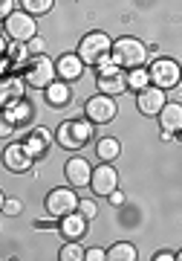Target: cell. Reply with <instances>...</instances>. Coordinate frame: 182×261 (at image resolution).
<instances>
[{"mask_svg": "<svg viewBox=\"0 0 182 261\" xmlns=\"http://www.w3.org/2000/svg\"><path fill=\"white\" fill-rule=\"evenodd\" d=\"M90 140H93V122L87 119V116H84V119H64L55 128V142H58L61 148L78 151Z\"/></svg>", "mask_w": 182, "mask_h": 261, "instance_id": "6da1fadb", "label": "cell"}, {"mask_svg": "<svg viewBox=\"0 0 182 261\" xmlns=\"http://www.w3.org/2000/svg\"><path fill=\"white\" fill-rule=\"evenodd\" d=\"M78 56L87 67H99L113 56V41L104 32H87L78 44Z\"/></svg>", "mask_w": 182, "mask_h": 261, "instance_id": "7a4b0ae2", "label": "cell"}, {"mask_svg": "<svg viewBox=\"0 0 182 261\" xmlns=\"http://www.w3.org/2000/svg\"><path fill=\"white\" fill-rule=\"evenodd\" d=\"M113 61H116L122 70H136L147 61V47L139 41V38H118L113 41Z\"/></svg>", "mask_w": 182, "mask_h": 261, "instance_id": "3957f363", "label": "cell"}, {"mask_svg": "<svg viewBox=\"0 0 182 261\" xmlns=\"http://www.w3.org/2000/svg\"><path fill=\"white\" fill-rule=\"evenodd\" d=\"M23 79H26L29 87L46 90V87L58 79V67H55V61H49L46 56H32L26 64H23Z\"/></svg>", "mask_w": 182, "mask_h": 261, "instance_id": "277c9868", "label": "cell"}, {"mask_svg": "<svg viewBox=\"0 0 182 261\" xmlns=\"http://www.w3.org/2000/svg\"><path fill=\"white\" fill-rule=\"evenodd\" d=\"M84 116L93 122V125H107L118 116V108H116V96H107V93H96L84 102Z\"/></svg>", "mask_w": 182, "mask_h": 261, "instance_id": "5b68a950", "label": "cell"}, {"mask_svg": "<svg viewBox=\"0 0 182 261\" xmlns=\"http://www.w3.org/2000/svg\"><path fill=\"white\" fill-rule=\"evenodd\" d=\"M3 32H9L12 41H20V44H26L32 38L38 35V23H35V15H29L26 9H18L15 15L3 20Z\"/></svg>", "mask_w": 182, "mask_h": 261, "instance_id": "8992f818", "label": "cell"}, {"mask_svg": "<svg viewBox=\"0 0 182 261\" xmlns=\"http://www.w3.org/2000/svg\"><path fill=\"white\" fill-rule=\"evenodd\" d=\"M78 209V195H75V186H58L46 195V212L49 218H64V215L75 212Z\"/></svg>", "mask_w": 182, "mask_h": 261, "instance_id": "52a82bcc", "label": "cell"}, {"mask_svg": "<svg viewBox=\"0 0 182 261\" xmlns=\"http://www.w3.org/2000/svg\"><path fill=\"white\" fill-rule=\"evenodd\" d=\"M147 70H150V84L162 87V90L176 87V84H179V79H182V70H179V64H176L173 58H156Z\"/></svg>", "mask_w": 182, "mask_h": 261, "instance_id": "ba28073f", "label": "cell"}, {"mask_svg": "<svg viewBox=\"0 0 182 261\" xmlns=\"http://www.w3.org/2000/svg\"><path fill=\"white\" fill-rule=\"evenodd\" d=\"M35 163V154L26 148V142H12L3 148V166L9 168L12 174H26Z\"/></svg>", "mask_w": 182, "mask_h": 261, "instance_id": "9c48e42d", "label": "cell"}, {"mask_svg": "<svg viewBox=\"0 0 182 261\" xmlns=\"http://www.w3.org/2000/svg\"><path fill=\"white\" fill-rule=\"evenodd\" d=\"M90 189H93V195L110 197V195H113V192L118 189V174H116V168L110 166V163H101V166H96V168H93Z\"/></svg>", "mask_w": 182, "mask_h": 261, "instance_id": "30bf717a", "label": "cell"}, {"mask_svg": "<svg viewBox=\"0 0 182 261\" xmlns=\"http://www.w3.org/2000/svg\"><path fill=\"white\" fill-rule=\"evenodd\" d=\"M165 105H168V93H165L162 87H156V84H150L142 93H136V108L145 116H159Z\"/></svg>", "mask_w": 182, "mask_h": 261, "instance_id": "8fae6325", "label": "cell"}, {"mask_svg": "<svg viewBox=\"0 0 182 261\" xmlns=\"http://www.w3.org/2000/svg\"><path fill=\"white\" fill-rule=\"evenodd\" d=\"M64 177H67V183H70V186L87 189V186H90V180H93V166L84 157H73V160H67Z\"/></svg>", "mask_w": 182, "mask_h": 261, "instance_id": "7c38bea8", "label": "cell"}, {"mask_svg": "<svg viewBox=\"0 0 182 261\" xmlns=\"http://www.w3.org/2000/svg\"><path fill=\"white\" fill-rule=\"evenodd\" d=\"M23 93H26V79L23 75H3V82H0V105L3 108L20 102Z\"/></svg>", "mask_w": 182, "mask_h": 261, "instance_id": "4fadbf2b", "label": "cell"}, {"mask_svg": "<svg viewBox=\"0 0 182 261\" xmlns=\"http://www.w3.org/2000/svg\"><path fill=\"white\" fill-rule=\"evenodd\" d=\"M87 218H84L78 209L75 212H70V215H64V218H58V232L64 235L67 241H78L84 232H87Z\"/></svg>", "mask_w": 182, "mask_h": 261, "instance_id": "5bb4252c", "label": "cell"}, {"mask_svg": "<svg viewBox=\"0 0 182 261\" xmlns=\"http://www.w3.org/2000/svg\"><path fill=\"white\" fill-rule=\"evenodd\" d=\"M55 67H58V79H64V82H78L84 73V61L78 53H64L55 61Z\"/></svg>", "mask_w": 182, "mask_h": 261, "instance_id": "9a60e30c", "label": "cell"}, {"mask_svg": "<svg viewBox=\"0 0 182 261\" xmlns=\"http://www.w3.org/2000/svg\"><path fill=\"white\" fill-rule=\"evenodd\" d=\"M44 99H46V105H49V108H67V105H70V99H73L70 82H64V79H55V82L44 90Z\"/></svg>", "mask_w": 182, "mask_h": 261, "instance_id": "2e32d148", "label": "cell"}, {"mask_svg": "<svg viewBox=\"0 0 182 261\" xmlns=\"http://www.w3.org/2000/svg\"><path fill=\"white\" fill-rule=\"evenodd\" d=\"M96 87H99V93L122 96L128 90V75H125V70L122 73H110V75H96Z\"/></svg>", "mask_w": 182, "mask_h": 261, "instance_id": "e0dca14e", "label": "cell"}, {"mask_svg": "<svg viewBox=\"0 0 182 261\" xmlns=\"http://www.w3.org/2000/svg\"><path fill=\"white\" fill-rule=\"evenodd\" d=\"M162 130H171V134H182V105L179 102H168L162 108V113L156 116Z\"/></svg>", "mask_w": 182, "mask_h": 261, "instance_id": "ac0fdd59", "label": "cell"}, {"mask_svg": "<svg viewBox=\"0 0 182 261\" xmlns=\"http://www.w3.org/2000/svg\"><path fill=\"white\" fill-rule=\"evenodd\" d=\"M3 119H9L12 125H26V122L32 119V105H29L26 99H20V102L3 108Z\"/></svg>", "mask_w": 182, "mask_h": 261, "instance_id": "d6986e66", "label": "cell"}, {"mask_svg": "<svg viewBox=\"0 0 182 261\" xmlns=\"http://www.w3.org/2000/svg\"><path fill=\"white\" fill-rule=\"evenodd\" d=\"M49 142H52V134H49L46 128H35V130L26 137V148L32 151L35 157H41V154H46Z\"/></svg>", "mask_w": 182, "mask_h": 261, "instance_id": "ffe728a7", "label": "cell"}, {"mask_svg": "<svg viewBox=\"0 0 182 261\" xmlns=\"http://www.w3.org/2000/svg\"><path fill=\"white\" fill-rule=\"evenodd\" d=\"M118 154H122V142L113 140V137H101V140L96 142V157H99L101 163H113Z\"/></svg>", "mask_w": 182, "mask_h": 261, "instance_id": "44dd1931", "label": "cell"}, {"mask_svg": "<svg viewBox=\"0 0 182 261\" xmlns=\"http://www.w3.org/2000/svg\"><path fill=\"white\" fill-rule=\"evenodd\" d=\"M136 258H139L136 247L128 244V241H118L107 250V261H136Z\"/></svg>", "mask_w": 182, "mask_h": 261, "instance_id": "7402d4cb", "label": "cell"}, {"mask_svg": "<svg viewBox=\"0 0 182 261\" xmlns=\"http://www.w3.org/2000/svg\"><path fill=\"white\" fill-rule=\"evenodd\" d=\"M145 87H150V70H142V67H136V70H128V90H133V93H142Z\"/></svg>", "mask_w": 182, "mask_h": 261, "instance_id": "603a6c76", "label": "cell"}, {"mask_svg": "<svg viewBox=\"0 0 182 261\" xmlns=\"http://www.w3.org/2000/svg\"><path fill=\"white\" fill-rule=\"evenodd\" d=\"M58 258L61 261H87V250H84L78 241H67L58 252Z\"/></svg>", "mask_w": 182, "mask_h": 261, "instance_id": "cb8c5ba5", "label": "cell"}, {"mask_svg": "<svg viewBox=\"0 0 182 261\" xmlns=\"http://www.w3.org/2000/svg\"><path fill=\"white\" fill-rule=\"evenodd\" d=\"M52 6H55V0H20V9H26L29 15H35V18L52 12Z\"/></svg>", "mask_w": 182, "mask_h": 261, "instance_id": "d4e9b609", "label": "cell"}, {"mask_svg": "<svg viewBox=\"0 0 182 261\" xmlns=\"http://www.w3.org/2000/svg\"><path fill=\"white\" fill-rule=\"evenodd\" d=\"M23 212V203H20L18 197H3V215H9V218H15V215Z\"/></svg>", "mask_w": 182, "mask_h": 261, "instance_id": "484cf974", "label": "cell"}, {"mask_svg": "<svg viewBox=\"0 0 182 261\" xmlns=\"http://www.w3.org/2000/svg\"><path fill=\"white\" fill-rule=\"evenodd\" d=\"M78 212H81L87 221H93V218L99 215V206L93 203V200H78Z\"/></svg>", "mask_w": 182, "mask_h": 261, "instance_id": "4316f807", "label": "cell"}, {"mask_svg": "<svg viewBox=\"0 0 182 261\" xmlns=\"http://www.w3.org/2000/svg\"><path fill=\"white\" fill-rule=\"evenodd\" d=\"M18 3H20V0H0V18L6 20L9 15H15V12L20 9Z\"/></svg>", "mask_w": 182, "mask_h": 261, "instance_id": "83f0119b", "label": "cell"}, {"mask_svg": "<svg viewBox=\"0 0 182 261\" xmlns=\"http://www.w3.org/2000/svg\"><path fill=\"white\" fill-rule=\"evenodd\" d=\"M26 47H29V53L32 56H44V49H46V41L41 35H35L32 41H26Z\"/></svg>", "mask_w": 182, "mask_h": 261, "instance_id": "f1b7e54d", "label": "cell"}, {"mask_svg": "<svg viewBox=\"0 0 182 261\" xmlns=\"http://www.w3.org/2000/svg\"><path fill=\"white\" fill-rule=\"evenodd\" d=\"M87 261H107V250H101V247H90V250H87Z\"/></svg>", "mask_w": 182, "mask_h": 261, "instance_id": "f546056e", "label": "cell"}, {"mask_svg": "<svg viewBox=\"0 0 182 261\" xmlns=\"http://www.w3.org/2000/svg\"><path fill=\"white\" fill-rule=\"evenodd\" d=\"M12 130H15V125H12L9 119L0 122V137H3V140H6V137H12Z\"/></svg>", "mask_w": 182, "mask_h": 261, "instance_id": "4dcf8cb0", "label": "cell"}, {"mask_svg": "<svg viewBox=\"0 0 182 261\" xmlns=\"http://www.w3.org/2000/svg\"><path fill=\"white\" fill-rule=\"evenodd\" d=\"M173 258H176V252H171V250H159L154 255V261H173Z\"/></svg>", "mask_w": 182, "mask_h": 261, "instance_id": "1f68e13d", "label": "cell"}, {"mask_svg": "<svg viewBox=\"0 0 182 261\" xmlns=\"http://www.w3.org/2000/svg\"><path fill=\"white\" fill-rule=\"evenodd\" d=\"M107 200H110V203H113V206H122V203H125V195H122V192H118V189H116V192H113V195H110Z\"/></svg>", "mask_w": 182, "mask_h": 261, "instance_id": "d6a6232c", "label": "cell"}, {"mask_svg": "<svg viewBox=\"0 0 182 261\" xmlns=\"http://www.w3.org/2000/svg\"><path fill=\"white\" fill-rule=\"evenodd\" d=\"M176 258H179V261H182V250H179V252H176Z\"/></svg>", "mask_w": 182, "mask_h": 261, "instance_id": "836d02e7", "label": "cell"}]
</instances>
